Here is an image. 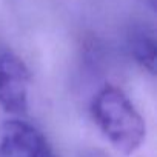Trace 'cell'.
Returning a JSON list of instances; mask_svg holds the SVG:
<instances>
[{
    "label": "cell",
    "instance_id": "obj_1",
    "mask_svg": "<svg viewBox=\"0 0 157 157\" xmlns=\"http://www.w3.org/2000/svg\"><path fill=\"white\" fill-rule=\"evenodd\" d=\"M93 119L116 151L134 154L143 143L146 126L125 93L116 86L102 88L91 105Z\"/></svg>",
    "mask_w": 157,
    "mask_h": 157
},
{
    "label": "cell",
    "instance_id": "obj_2",
    "mask_svg": "<svg viewBox=\"0 0 157 157\" xmlns=\"http://www.w3.org/2000/svg\"><path fill=\"white\" fill-rule=\"evenodd\" d=\"M31 72L13 52L0 56V106L6 113L22 116L28 111Z\"/></svg>",
    "mask_w": 157,
    "mask_h": 157
},
{
    "label": "cell",
    "instance_id": "obj_3",
    "mask_svg": "<svg viewBox=\"0 0 157 157\" xmlns=\"http://www.w3.org/2000/svg\"><path fill=\"white\" fill-rule=\"evenodd\" d=\"M0 157H56L43 134L33 125L13 119L3 123Z\"/></svg>",
    "mask_w": 157,
    "mask_h": 157
},
{
    "label": "cell",
    "instance_id": "obj_4",
    "mask_svg": "<svg viewBox=\"0 0 157 157\" xmlns=\"http://www.w3.org/2000/svg\"><path fill=\"white\" fill-rule=\"evenodd\" d=\"M128 46L131 51V56L134 60L148 72L154 74L155 72V37L154 31L148 28L146 25H136L131 28L128 34Z\"/></svg>",
    "mask_w": 157,
    "mask_h": 157
},
{
    "label": "cell",
    "instance_id": "obj_5",
    "mask_svg": "<svg viewBox=\"0 0 157 157\" xmlns=\"http://www.w3.org/2000/svg\"><path fill=\"white\" fill-rule=\"evenodd\" d=\"M85 157H111V155L106 154V152H103V151H100V149H93V151H90Z\"/></svg>",
    "mask_w": 157,
    "mask_h": 157
}]
</instances>
